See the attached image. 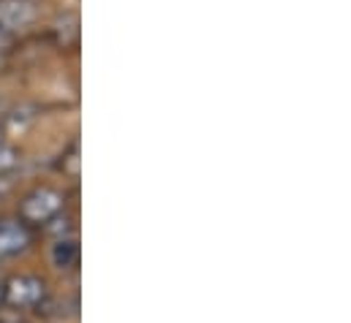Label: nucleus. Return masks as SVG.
<instances>
[{
    "label": "nucleus",
    "mask_w": 351,
    "mask_h": 323,
    "mask_svg": "<svg viewBox=\"0 0 351 323\" xmlns=\"http://www.w3.org/2000/svg\"><path fill=\"white\" fill-rule=\"evenodd\" d=\"M63 204H66V196L55 188H36L30 190L22 204H19V215L25 223H33V226H47L52 218H58L63 212Z\"/></svg>",
    "instance_id": "f257e3e1"
},
{
    "label": "nucleus",
    "mask_w": 351,
    "mask_h": 323,
    "mask_svg": "<svg viewBox=\"0 0 351 323\" xmlns=\"http://www.w3.org/2000/svg\"><path fill=\"white\" fill-rule=\"evenodd\" d=\"M47 294L44 280L33 277V274H19L11 277L8 285L3 288V299H8L14 307H36Z\"/></svg>",
    "instance_id": "f03ea898"
},
{
    "label": "nucleus",
    "mask_w": 351,
    "mask_h": 323,
    "mask_svg": "<svg viewBox=\"0 0 351 323\" xmlns=\"http://www.w3.org/2000/svg\"><path fill=\"white\" fill-rule=\"evenodd\" d=\"M33 22V5L27 0H0V27L16 33Z\"/></svg>",
    "instance_id": "7ed1b4c3"
},
{
    "label": "nucleus",
    "mask_w": 351,
    "mask_h": 323,
    "mask_svg": "<svg viewBox=\"0 0 351 323\" xmlns=\"http://www.w3.org/2000/svg\"><path fill=\"white\" fill-rule=\"evenodd\" d=\"M30 244V231L22 223H0V258L16 255Z\"/></svg>",
    "instance_id": "20e7f679"
},
{
    "label": "nucleus",
    "mask_w": 351,
    "mask_h": 323,
    "mask_svg": "<svg viewBox=\"0 0 351 323\" xmlns=\"http://www.w3.org/2000/svg\"><path fill=\"white\" fill-rule=\"evenodd\" d=\"M77 261H80L77 240H71V237L55 240V244H52V263L58 269H71V266H77Z\"/></svg>",
    "instance_id": "39448f33"
},
{
    "label": "nucleus",
    "mask_w": 351,
    "mask_h": 323,
    "mask_svg": "<svg viewBox=\"0 0 351 323\" xmlns=\"http://www.w3.org/2000/svg\"><path fill=\"white\" fill-rule=\"evenodd\" d=\"M47 229H49V234H55L58 240H63V237H69V231H71V220L69 218H52L49 223H47Z\"/></svg>",
    "instance_id": "423d86ee"
},
{
    "label": "nucleus",
    "mask_w": 351,
    "mask_h": 323,
    "mask_svg": "<svg viewBox=\"0 0 351 323\" xmlns=\"http://www.w3.org/2000/svg\"><path fill=\"white\" fill-rule=\"evenodd\" d=\"M16 150H11V147H5V144H0V174L3 171H8V168H14L16 166Z\"/></svg>",
    "instance_id": "0eeeda50"
},
{
    "label": "nucleus",
    "mask_w": 351,
    "mask_h": 323,
    "mask_svg": "<svg viewBox=\"0 0 351 323\" xmlns=\"http://www.w3.org/2000/svg\"><path fill=\"white\" fill-rule=\"evenodd\" d=\"M11 44H14V33H8V30H3V27H0V52H3V49H8Z\"/></svg>",
    "instance_id": "6e6552de"
},
{
    "label": "nucleus",
    "mask_w": 351,
    "mask_h": 323,
    "mask_svg": "<svg viewBox=\"0 0 351 323\" xmlns=\"http://www.w3.org/2000/svg\"><path fill=\"white\" fill-rule=\"evenodd\" d=\"M0 302H3V285H0Z\"/></svg>",
    "instance_id": "1a4fd4ad"
},
{
    "label": "nucleus",
    "mask_w": 351,
    "mask_h": 323,
    "mask_svg": "<svg viewBox=\"0 0 351 323\" xmlns=\"http://www.w3.org/2000/svg\"><path fill=\"white\" fill-rule=\"evenodd\" d=\"M0 136H3V133H0ZM0 144H3V142H0Z\"/></svg>",
    "instance_id": "9d476101"
}]
</instances>
